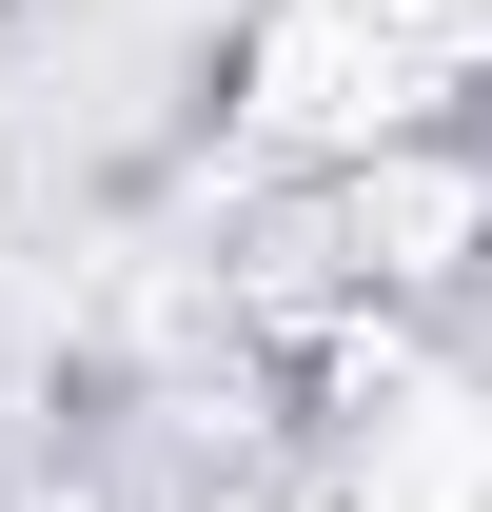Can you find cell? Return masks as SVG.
<instances>
[{
  "instance_id": "obj_1",
  "label": "cell",
  "mask_w": 492,
  "mask_h": 512,
  "mask_svg": "<svg viewBox=\"0 0 492 512\" xmlns=\"http://www.w3.org/2000/svg\"><path fill=\"white\" fill-rule=\"evenodd\" d=\"M20 512H79V493H20Z\"/></svg>"
},
{
  "instance_id": "obj_2",
  "label": "cell",
  "mask_w": 492,
  "mask_h": 512,
  "mask_svg": "<svg viewBox=\"0 0 492 512\" xmlns=\"http://www.w3.org/2000/svg\"><path fill=\"white\" fill-rule=\"evenodd\" d=\"M315 512H355V493H315Z\"/></svg>"
}]
</instances>
